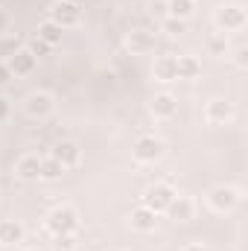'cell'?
Instances as JSON below:
<instances>
[{"label": "cell", "instance_id": "cell-34", "mask_svg": "<svg viewBox=\"0 0 248 251\" xmlns=\"http://www.w3.org/2000/svg\"><path fill=\"white\" fill-rule=\"evenodd\" d=\"M0 3H3V0H0Z\"/></svg>", "mask_w": 248, "mask_h": 251}, {"label": "cell", "instance_id": "cell-8", "mask_svg": "<svg viewBox=\"0 0 248 251\" xmlns=\"http://www.w3.org/2000/svg\"><path fill=\"white\" fill-rule=\"evenodd\" d=\"M50 21L53 24H59V26H76L79 24V6L76 3H70V0H62V3H56L53 9H50Z\"/></svg>", "mask_w": 248, "mask_h": 251}, {"label": "cell", "instance_id": "cell-23", "mask_svg": "<svg viewBox=\"0 0 248 251\" xmlns=\"http://www.w3.org/2000/svg\"><path fill=\"white\" fill-rule=\"evenodd\" d=\"M26 50H29V53H32V56L38 59V56H47V53H50V44H44V41H41V38L35 35V38L29 41V47H26Z\"/></svg>", "mask_w": 248, "mask_h": 251}, {"label": "cell", "instance_id": "cell-18", "mask_svg": "<svg viewBox=\"0 0 248 251\" xmlns=\"http://www.w3.org/2000/svg\"><path fill=\"white\" fill-rule=\"evenodd\" d=\"M175 67H178V79H198L201 76V62L196 56H178Z\"/></svg>", "mask_w": 248, "mask_h": 251}, {"label": "cell", "instance_id": "cell-9", "mask_svg": "<svg viewBox=\"0 0 248 251\" xmlns=\"http://www.w3.org/2000/svg\"><path fill=\"white\" fill-rule=\"evenodd\" d=\"M6 64H9V70H12V76H29L32 70H35V64H38V59L24 47V50H15L9 59H6Z\"/></svg>", "mask_w": 248, "mask_h": 251}, {"label": "cell", "instance_id": "cell-32", "mask_svg": "<svg viewBox=\"0 0 248 251\" xmlns=\"http://www.w3.org/2000/svg\"><path fill=\"white\" fill-rule=\"evenodd\" d=\"M15 251H29V249H15Z\"/></svg>", "mask_w": 248, "mask_h": 251}, {"label": "cell", "instance_id": "cell-13", "mask_svg": "<svg viewBox=\"0 0 248 251\" xmlns=\"http://www.w3.org/2000/svg\"><path fill=\"white\" fill-rule=\"evenodd\" d=\"M38 173H41V158H38V155H24V158H18L15 176H18L21 181H38Z\"/></svg>", "mask_w": 248, "mask_h": 251}, {"label": "cell", "instance_id": "cell-16", "mask_svg": "<svg viewBox=\"0 0 248 251\" xmlns=\"http://www.w3.org/2000/svg\"><path fill=\"white\" fill-rule=\"evenodd\" d=\"M152 76H155L158 82H178V67H175V56H161V59H155Z\"/></svg>", "mask_w": 248, "mask_h": 251}, {"label": "cell", "instance_id": "cell-5", "mask_svg": "<svg viewBox=\"0 0 248 251\" xmlns=\"http://www.w3.org/2000/svg\"><path fill=\"white\" fill-rule=\"evenodd\" d=\"M131 155H134L137 164H155V161L164 155V143H161L158 137H149V134H146V137H137Z\"/></svg>", "mask_w": 248, "mask_h": 251}, {"label": "cell", "instance_id": "cell-1", "mask_svg": "<svg viewBox=\"0 0 248 251\" xmlns=\"http://www.w3.org/2000/svg\"><path fill=\"white\" fill-rule=\"evenodd\" d=\"M44 225H47V231H50L53 237L76 234V228H79V216H76V210H73V207H53V210L47 213Z\"/></svg>", "mask_w": 248, "mask_h": 251}, {"label": "cell", "instance_id": "cell-21", "mask_svg": "<svg viewBox=\"0 0 248 251\" xmlns=\"http://www.w3.org/2000/svg\"><path fill=\"white\" fill-rule=\"evenodd\" d=\"M62 176H64V167L56 161V158H50V155L41 158V173H38L41 181H59Z\"/></svg>", "mask_w": 248, "mask_h": 251}, {"label": "cell", "instance_id": "cell-3", "mask_svg": "<svg viewBox=\"0 0 248 251\" xmlns=\"http://www.w3.org/2000/svg\"><path fill=\"white\" fill-rule=\"evenodd\" d=\"M248 15L243 6H219L216 9V26L222 29V35L225 32H240L243 26H246Z\"/></svg>", "mask_w": 248, "mask_h": 251}, {"label": "cell", "instance_id": "cell-28", "mask_svg": "<svg viewBox=\"0 0 248 251\" xmlns=\"http://www.w3.org/2000/svg\"><path fill=\"white\" fill-rule=\"evenodd\" d=\"M9 79H12V70H9V64L0 62V85H6Z\"/></svg>", "mask_w": 248, "mask_h": 251}, {"label": "cell", "instance_id": "cell-4", "mask_svg": "<svg viewBox=\"0 0 248 251\" xmlns=\"http://www.w3.org/2000/svg\"><path fill=\"white\" fill-rule=\"evenodd\" d=\"M173 199H175V190L164 181V184H155V187H149L143 193V207H149V210H155V213L161 216V213L170 207Z\"/></svg>", "mask_w": 248, "mask_h": 251}, {"label": "cell", "instance_id": "cell-2", "mask_svg": "<svg viewBox=\"0 0 248 251\" xmlns=\"http://www.w3.org/2000/svg\"><path fill=\"white\" fill-rule=\"evenodd\" d=\"M240 204V190L231 184H216L207 190V207L216 213H231Z\"/></svg>", "mask_w": 248, "mask_h": 251}, {"label": "cell", "instance_id": "cell-7", "mask_svg": "<svg viewBox=\"0 0 248 251\" xmlns=\"http://www.w3.org/2000/svg\"><path fill=\"white\" fill-rule=\"evenodd\" d=\"M50 158H56L64 170H67V167H76V164L82 161V149H79L73 140H59V143L50 149Z\"/></svg>", "mask_w": 248, "mask_h": 251}, {"label": "cell", "instance_id": "cell-11", "mask_svg": "<svg viewBox=\"0 0 248 251\" xmlns=\"http://www.w3.org/2000/svg\"><path fill=\"white\" fill-rule=\"evenodd\" d=\"M125 47H128L134 56H146V53L155 50V35L146 32V29H134V32L125 38Z\"/></svg>", "mask_w": 248, "mask_h": 251}, {"label": "cell", "instance_id": "cell-22", "mask_svg": "<svg viewBox=\"0 0 248 251\" xmlns=\"http://www.w3.org/2000/svg\"><path fill=\"white\" fill-rule=\"evenodd\" d=\"M161 29H164L170 38H178V35H184V32H187V21H178V18H164Z\"/></svg>", "mask_w": 248, "mask_h": 251}, {"label": "cell", "instance_id": "cell-20", "mask_svg": "<svg viewBox=\"0 0 248 251\" xmlns=\"http://www.w3.org/2000/svg\"><path fill=\"white\" fill-rule=\"evenodd\" d=\"M164 9L170 12V18H178V21H187L193 12H196V0H167Z\"/></svg>", "mask_w": 248, "mask_h": 251}, {"label": "cell", "instance_id": "cell-10", "mask_svg": "<svg viewBox=\"0 0 248 251\" xmlns=\"http://www.w3.org/2000/svg\"><path fill=\"white\" fill-rule=\"evenodd\" d=\"M149 108H152V114H155L158 120H170V117L178 114V100H175L173 94L164 91V94H155V97H152Z\"/></svg>", "mask_w": 248, "mask_h": 251}, {"label": "cell", "instance_id": "cell-29", "mask_svg": "<svg viewBox=\"0 0 248 251\" xmlns=\"http://www.w3.org/2000/svg\"><path fill=\"white\" fill-rule=\"evenodd\" d=\"M6 120H9V102L0 97V123H6Z\"/></svg>", "mask_w": 248, "mask_h": 251}, {"label": "cell", "instance_id": "cell-30", "mask_svg": "<svg viewBox=\"0 0 248 251\" xmlns=\"http://www.w3.org/2000/svg\"><path fill=\"white\" fill-rule=\"evenodd\" d=\"M6 26H9V15L0 9V29H6Z\"/></svg>", "mask_w": 248, "mask_h": 251}, {"label": "cell", "instance_id": "cell-33", "mask_svg": "<svg viewBox=\"0 0 248 251\" xmlns=\"http://www.w3.org/2000/svg\"><path fill=\"white\" fill-rule=\"evenodd\" d=\"M70 3H73V0H70Z\"/></svg>", "mask_w": 248, "mask_h": 251}, {"label": "cell", "instance_id": "cell-17", "mask_svg": "<svg viewBox=\"0 0 248 251\" xmlns=\"http://www.w3.org/2000/svg\"><path fill=\"white\" fill-rule=\"evenodd\" d=\"M24 243V225L15 219H0V246H18Z\"/></svg>", "mask_w": 248, "mask_h": 251}, {"label": "cell", "instance_id": "cell-24", "mask_svg": "<svg viewBox=\"0 0 248 251\" xmlns=\"http://www.w3.org/2000/svg\"><path fill=\"white\" fill-rule=\"evenodd\" d=\"M53 243H56V249H59V251H73V246H76L73 234H62V237H53Z\"/></svg>", "mask_w": 248, "mask_h": 251}, {"label": "cell", "instance_id": "cell-26", "mask_svg": "<svg viewBox=\"0 0 248 251\" xmlns=\"http://www.w3.org/2000/svg\"><path fill=\"white\" fill-rule=\"evenodd\" d=\"M15 50H18L15 38H3V41H0V56H6V59H9V56H12Z\"/></svg>", "mask_w": 248, "mask_h": 251}, {"label": "cell", "instance_id": "cell-12", "mask_svg": "<svg viewBox=\"0 0 248 251\" xmlns=\"http://www.w3.org/2000/svg\"><path fill=\"white\" fill-rule=\"evenodd\" d=\"M234 117V105L225 102V100H210L204 105V120L207 123H228Z\"/></svg>", "mask_w": 248, "mask_h": 251}, {"label": "cell", "instance_id": "cell-25", "mask_svg": "<svg viewBox=\"0 0 248 251\" xmlns=\"http://www.w3.org/2000/svg\"><path fill=\"white\" fill-rule=\"evenodd\" d=\"M234 64H237L240 70H246L248 67V47H237V53H234Z\"/></svg>", "mask_w": 248, "mask_h": 251}, {"label": "cell", "instance_id": "cell-6", "mask_svg": "<svg viewBox=\"0 0 248 251\" xmlns=\"http://www.w3.org/2000/svg\"><path fill=\"white\" fill-rule=\"evenodd\" d=\"M53 108H56V102H53V97L44 94V91H35V94L26 97V114H29L32 120H44V117H50Z\"/></svg>", "mask_w": 248, "mask_h": 251}, {"label": "cell", "instance_id": "cell-19", "mask_svg": "<svg viewBox=\"0 0 248 251\" xmlns=\"http://www.w3.org/2000/svg\"><path fill=\"white\" fill-rule=\"evenodd\" d=\"M62 32H64V29L59 26V24H53L50 18L38 24V38H41L44 44H50V47H56V44H62Z\"/></svg>", "mask_w": 248, "mask_h": 251}, {"label": "cell", "instance_id": "cell-14", "mask_svg": "<svg viewBox=\"0 0 248 251\" xmlns=\"http://www.w3.org/2000/svg\"><path fill=\"white\" fill-rule=\"evenodd\" d=\"M128 219H131V228L140 231V234H149V231H155V225H158V213L149 210V207H143V204L134 207Z\"/></svg>", "mask_w": 248, "mask_h": 251}, {"label": "cell", "instance_id": "cell-31", "mask_svg": "<svg viewBox=\"0 0 248 251\" xmlns=\"http://www.w3.org/2000/svg\"><path fill=\"white\" fill-rule=\"evenodd\" d=\"M181 251H207V249H204V246H184Z\"/></svg>", "mask_w": 248, "mask_h": 251}, {"label": "cell", "instance_id": "cell-27", "mask_svg": "<svg viewBox=\"0 0 248 251\" xmlns=\"http://www.w3.org/2000/svg\"><path fill=\"white\" fill-rule=\"evenodd\" d=\"M207 47H210V53H225V35L210 38V41H207Z\"/></svg>", "mask_w": 248, "mask_h": 251}, {"label": "cell", "instance_id": "cell-15", "mask_svg": "<svg viewBox=\"0 0 248 251\" xmlns=\"http://www.w3.org/2000/svg\"><path fill=\"white\" fill-rule=\"evenodd\" d=\"M193 210H196V204H193L187 196H178V193H175V199L170 201V207H167L164 213H167L170 219H175V222H190V219H193Z\"/></svg>", "mask_w": 248, "mask_h": 251}]
</instances>
